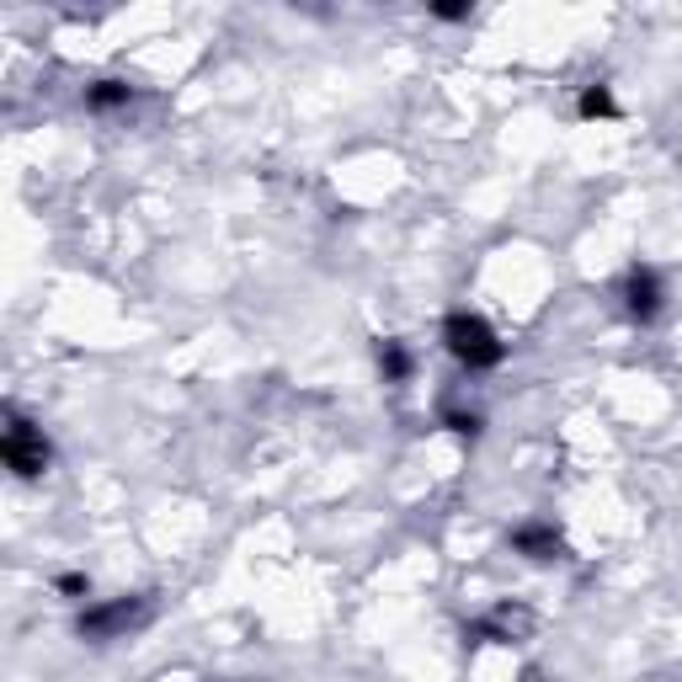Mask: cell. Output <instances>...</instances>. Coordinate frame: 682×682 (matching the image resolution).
I'll return each mask as SVG.
<instances>
[{
  "label": "cell",
  "instance_id": "1",
  "mask_svg": "<svg viewBox=\"0 0 682 682\" xmlns=\"http://www.w3.org/2000/svg\"><path fill=\"white\" fill-rule=\"evenodd\" d=\"M443 342H448V353L459 357L464 368H496L506 357V347L496 342V330L485 326L480 315H470V309H459V315H448L443 321Z\"/></svg>",
  "mask_w": 682,
  "mask_h": 682
},
{
  "label": "cell",
  "instance_id": "2",
  "mask_svg": "<svg viewBox=\"0 0 682 682\" xmlns=\"http://www.w3.org/2000/svg\"><path fill=\"white\" fill-rule=\"evenodd\" d=\"M0 459H6V470H17L22 480H38L43 470H49V438L32 427V421H22V416L11 411V421H6V438H0Z\"/></svg>",
  "mask_w": 682,
  "mask_h": 682
},
{
  "label": "cell",
  "instance_id": "3",
  "mask_svg": "<svg viewBox=\"0 0 682 682\" xmlns=\"http://www.w3.org/2000/svg\"><path fill=\"white\" fill-rule=\"evenodd\" d=\"M149 619V597H113V602H96V608H86L81 613V640H118V634H128V629H139V623Z\"/></svg>",
  "mask_w": 682,
  "mask_h": 682
},
{
  "label": "cell",
  "instance_id": "4",
  "mask_svg": "<svg viewBox=\"0 0 682 682\" xmlns=\"http://www.w3.org/2000/svg\"><path fill=\"white\" fill-rule=\"evenodd\" d=\"M528 634H534V613L517 608V602H502L491 619H480L470 629V640H496V646H523Z\"/></svg>",
  "mask_w": 682,
  "mask_h": 682
},
{
  "label": "cell",
  "instance_id": "5",
  "mask_svg": "<svg viewBox=\"0 0 682 682\" xmlns=\"http://www.w3.org/2000/svg\"><path fill=\"white\" fill-rule=\"evenodd\" d=\"M623 304H629L634 321H655L661 315V277L651 267H634L629 283H623Z\"/></svg>",
  "mask_w": 682,
  "mask_h": 682
},
{
  "label": "cell",
  "instance_id": "6",
  "mask_svg": "<svg viewBox=\"0 0 682 682\" xmlns=\"http://www.w3.org/2000/svg\"><path fill=\"white\" fill-rule=\"evenodd\" d=\"M512 549L517 555H528V560H555L565 549V538L549 528V523H523L517 534H512Z\"/></svg>",
  "mask_w": 682,
  "mask_h": 682
},
{
  "label": "cell",
  "instance_id": "7",
  "mask_svg": "<svg viewBox=\"0 0 682 682\" xmlns=\"http://www.w3.org/2000/svg\"><path fill=\"white\" fill-rule=\"evenodd\" d=\"M128 102H134V86H128V81H96V86H86L91 113H113V107H128Z\"/></svg>",
  "mask_w": 682,
  "mask_h": 682
},
{
  "label": "cell",
  "instance_id": "8",
  "mask_svg": "<svg viewBox=\"0 0 682 682\" xmlns=\"http://www.w3.org/2000/svg\"><path fill=\"white\" fill-rule=\"evenodd\" d=\"M379 368H385L389 385H400V379H411V353L400 342H379Z\"/></svg>",
  "mask_w": 682,
  "mask_h": 682
},
{
  "label": "cell",
  "instance_id": "9",
  "mask_svg": "<svg viewBox=\"0 0 682 682\" xmlns=\"http://www.w3.org/2000/svg\"><path fill=\"white\" fill-rule=\"evenodd\" d=\"M576 107H581V118H619V102H613V91L608 86H587Z\"/></svg>",
  "mask_w": 682,
  "mask_h": 682
},
{
  "label": "cell",
  "instance_id": "10",
  "mask_svg": "<svg viewBox=\"0 0 682 682\" xmlns=\"http://www.w3.org/2000/svg\"><path fill=\"white\" fill-rule=\"evenodd\" d=\"M448 432H459V438H480V416L470 411H448Z\"/></svg>",
  "mask_w": 682,
  "mask_h": 682
},
{
  "label": "cell",
  "instance_id": "11",
  "mask_svg": "<svg viewBox=\"0 0 682 682\" xmlns=\"http://www.w3.org/2000/svg\"><path fill=\"white\" fill-rule=\"evenodd\" d=\"M432 17H438V22H464V17H470V6H459V0H443V6H432Z\"/></svg>",
  "mask_w": 682,
  "mask_h": 682
},
{
  "label": "cell",
  "instance_id": "12",
  "mask_svg": "<svg viewBox=\"0 0 682 682\" xmlns=\"http://www.w3.org/2000/svg\"><path fill=\"white\" fill-rule=\"evenodd\" d=\"M60 592H64V597H86V592H91V581H86V576H60Z\"/></svg>",
  "mask_w": 682,
  "mask_h": 682
}]
</instances>
